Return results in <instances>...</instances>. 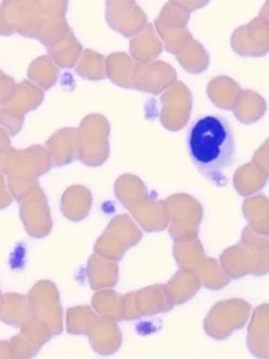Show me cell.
Instances as JSON below:
<instances>
[{
    "instance_id": "cell-2",
    "label": "cell",
    "mask_w": 269,
    "mask_h": 359,
    "mask_svg": "<svg viewBox=\"0 0 269 359\" xmlns=\"http://www.w3.org/2000/svg\"><path fill=\"white\" fill-rule=\"evenodd\" d=\"M0 320L10 326L23 327L29 319V306L27 297L17 293L4 294V302L0 311Z\"/></svg>"
},
{
    "instance_id": "cell-1",
    "label": "cell",
    "mask_w": 269,
    "mask_h": 359,
    "mask_svg": "<svg viewBox=\"0 0 269 359\" xmlns=\"http://www.w3.org/2000/svg\"><path fill=\"white\" fill-rule=\"evenodd\" d=\"M187 149L200 174L212 184H227L226 170L235 162V142L233 128L219 114L203 115L189 127Z\"/></svg>"
},
{
    "instance_id": "cell-4",
    "label": "cell",
    "mask_w": 269,
    "mask_h": 359,
    "mask_svg": "<svg viewBox=\"0 0 269 359\" xmlns=\"http://www.w3.org/2000/svg\"><path fill=\"white\" fill-rule=\"evenodd\" d=\"M4 302V295L1 294V291H0V311H1V307H3Z\"/></svg>"
},
{
    "instance_id": "cell-3",
    "label": "cell",
    "mask_w": 269,
    "mask_h": 359,
    "mask_svg": "<svg viewBox=\"0 0 269 359\" xmlns=\"http://www.w3.org/2000/svg\"><path fill=\"white\" fill-rule=\"evenodd\" d=\"M0 359H15L10 342L8 341H0Z\"/></svg>"
}]
</instances>
